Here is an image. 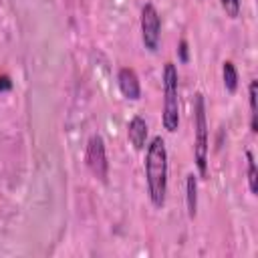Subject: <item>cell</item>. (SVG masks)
I'll return each mask as SVG.
<instances>
[{"mask_svg": "<svg viewBox=\"0 0 258 258\" xmlns=\"http://www.w3.org/2000/svg\"><path fill=\"white\" fill-rule=\"evenodd\" d=\"M185 208H187V216L194 220L198 212V177L194 173L185 175Z\"/></svg>", "mask_w": 258, "mask_h": 258, "instance_id": "cell-8", "label": "cell"}, {"mask_svg": "<svg viewBox=\"0 0 258 258\" xmlns=\"http://www.w3.org/2000/svg\"><path fill=\"white\" fill-rule=\"evenodd\" d=\"M222 8L226 12V16L230 18H238L240 16V0H220Z\"/></svg>", "mask_w": 258, "mask_h": 258, "instance_id": "cell-12", "label": "cell"}, {"mask_svg": "<svg viewBox=\"0 0 258 258\" xmlns=\"http://www.w3.org/2000/svg\"><path fill=\"white\" fill-rule=\"evenodd\" d=\"M127 137H129L131 145L137 151H141L145 147V143H147V123H145L143 117L137 115V117H133L129 121V125H127Z\"/></svg>", "mask_w": 258, "mask_h": 258, "instance_id": "cell-7", "label": "cell"}, {"mask_svg": "<svg viewBox=\"0 0 258 258\" xmlns=\"http://www.w3.org/2000/svg\"><path fill=\"white\" fill-rule=\"evenodd\" d=\"M194 129H196V139H194V157L196 165L202 177L208 175V117H206V99L202 93H196L194 97Z\"/></svg>", "mask_w": 258, "mask_h": 258, "instance_id": "cell-3", "label": "cell"}, {"mask_svg": "<svg viewBox=\"0 0 258 258\" xmlns=\"http://www.w3.org/2000/svg\"><path fill=\"white\" fill-rule=\"evenodd\" d=\"M248 97H250V131H258V111H256V81H250L248 85Z\"/></svg>", "mask_w": 258, "mask_h": 258, "instance_id": "cell-11", "label": "cell"}, {"mask_svg": "<svg viewBox=\"0 0 258 258\" xmlns=\"http://www.w3.org/2000/svg\"><path fill=\"white\" fill-rule=\"evenodd\" d=\"M179 56H181L183 62L187 60V40H185V38L179 40Z\"/></svg>", "mask_w": 258, "mask_h": 258, "instance_id": "cell-14", "label": "cell"}, {"mask_svg": "<svg viewBox=\"0 0 258 258\" xmlns=\"http://www.w3.org/2000/svg\"><path fill=\"white\" fill-rule=\"evenodd\" d=\"M85 161L87 167L91 169V173L95 177H99L101 181L107 179V171H109V161H107V151H105V141L99 133L89 137L87 143V153H85Z\"/></svg>", "mask_w": 258, "mask_h": 258, "instance_id": "cell-5", "label": "cell"}, {"mask_svg": "<svg viewBox=\"0 0 258 258\" xmlns=\"http://www.w3.org/2000/svg\"><path fill=\"white\" fill-rule=\"evenodd\" d=\"M177 69L173 62L163 64V127L173 133L179 127V89H177Z\"/></svg>", "mask_w": 258, "mask_h": 258, "instance_id": "cell-2", "label": "cell"}, {"mask_svg": "<svg viewBox=\"0 0 258 258\" xmlns=\"http://www.w3.org/2000/svg\"><path fill=\"white\" fill-rule=\"evenodd\" d=\"M222 75H224V87L228 93H234L238 89V71L234 67L232 60H226L222 67Z\"/></svg>", "mask_w": 258, "mask_h": 258, "instance_id": "cell-9", "label": "cell"}, {"mask_svg": "<svg viewBox=\"0 0 258 258\" xmlns=\"http://www.w3.org/2000/svg\"><path fill=\"white\" fill-rule=\"evenodd\" d=\"M159 36H161V18L157 8L147 2L141 8V38L143 44L149 52H155L159 46Z\"/></svg>", "mask_w": 258, "mask_h": 258, "instance_id": "cell-4", "label": "cell"}, {"mask_svg": "<svg viewBox=\"0 0 258 258\" xmlns=\"http://www.w3.org/2000/svg\"><path fill=\"white\" fill-rule=\"evenodd\" d=\"M117 85H119V91L123 93V97L131 99V101H137L141 97V85H139V77L133 69L129 67H123L119 73H117Z\"/></svg>", "mask_w": 258, "mask_h": 258, "instance_id": "cell-6", "label": "cell"}, {"mask_svg": "<svg viewBox=\"0 0 258 258\" xmlns=\"http://www.w3.org/2000/svg\"><path fill=\"white\" fill-rule=\"evenodd\" d=\"M246 173H248V187L252 194H258V173H256V161L254 153L246 151Z\"/></svg>", "mask_w": 258, "mask_h": 258, "instance_id": "cell-10", "label": "cell"}, {"mask_svg": "<svg viewBox=\"0 0 258 258\" xmlns=\"http://www.w3.org/2000/svg\"><path fill=\"white\" fill-rule=\"evenodd\" d=\"M12 89V81L6 75H0V93L2 91H10Z\"/></svg>", "mask_w": 258, "mask_h": 258, "instance_id": "cell-13", "label": "cell"}, {"mask_svg": "<svg viewBox=\"0 0 258 258\" xmlns=\"http://www.w3.org/2000/svg\"><path fill=\"white\" fill-rule=\"evenodd\" d=\"M145 179L151 204L163 208L167 194V149L159 135L151 139L145 151Z\"/></svg>", "mask_w": 258, "mask_h": 258, "instance_id": "cell-1", "label": "cell"}]
</instances>
